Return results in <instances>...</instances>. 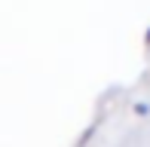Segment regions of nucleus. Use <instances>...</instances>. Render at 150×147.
<instances>
[{
	"mask_svg": "<svg viewBox=\"0 0 150 147\" xmlns=\"http://www.w3.org/2000/svg\"><path fill=\"white\" fill-rule=\"evenodd\" d=\"M147 43H150V34H147Z\"/></svg>",
	"mask_w": 150,
	"mask_h": 147,
	"instance_id": "obj_1",
	"label": "nucleus"
}]
</instances>
